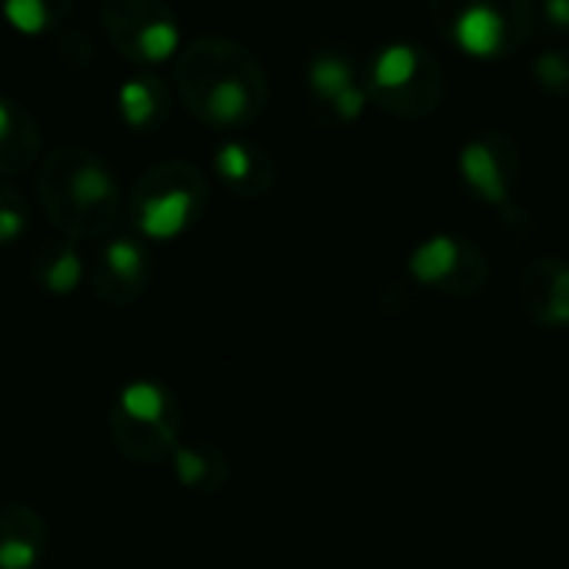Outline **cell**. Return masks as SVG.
<instances>
[{"mask_svg": "<svg viewBox=\"0 0 569 569\" xmlns=\"http://www.w3.org/2000/svg\"><path fill=\"white\" fill-rule=\"evenodd\" d=\"M173 93L197 123L233 133L263 113L270 80L250 47L230 37H197L173 57Z\"/></svg>", "mask_w": 569, "mask_h": 569, "instance_id": "cell-1", "label": "cell"}, {"mask_svg": "<svg viewBox=\"0 0 569 569\" xmlns=\"http://www.w3.org/2000/svg\"><path fill=\"white\" fill-rule=\"evenodd\" d=\"M37 197L60 237L77 243L113 230L123 210V190L113 167L83 147H57L40 160Z\"/></svg>", "mask_w": 569, "mask_h": 569, "instance_id": "cell-2", "label": "cell"}, {"mask_svg": "<svg viewBox=\"0 0 569 569\" xmlns=\"http://www.w3.org/2000/svg\"><path fill=\"white\" fill-rule=\"evenodd\" d=\"M433 30L473 60L513 57L537 30L533 0H427Z\"/></svg>", "mask_w": 569, "mask_h": 569, "instance_id": "cell-3", "label": "cell"}, {"mask_svg": "<svg viewBox=\"0 0 569 569\" xmlns=\"http://www.w3.org/2000/svg\"><path fill=\"white\" fill-rule=\"evenodd\" d=\"M210 180L190 160H160L140 173L130 190L127 213L143 240L170 243L193 230L207 210Z\"/></svg>", "mask_w": 569, "mask_h": 569, "instance_id": "cell-4", "label": "cell"}, {"mask_svg": "<svg viewBox=\"0 0 569 569\" xmlns=\"http://www.w3.org/2000/svg\"><path fill=\"white\" fill-rule=\"evenodd\" d=\"M363 87L373 107L400 120H423L437 113L447 97L440 57L413 40L383 43L367 63Z\"/></svg>", "mask_w": 569, "mask_h": 569, "instance_id": "cell-5", "label": "cell"}, {"mask_svg": "<svg viewBox=\"0 0 569 569\" xmlns=\"http://www.w3.org/2000/svg\"><path fill=\"white\" fill-rule=\"evenodd\" d=\"M180 403L157 380H133L120 390L107 413L110 437L127 460L160 463L180 443Z\"/></svg>", "mask_w": 569, "mask_h": 569, "instance_id": "cell-6", "label": "cell"}, {"mask_svg": "<svg viewBox=\"0 0 569 569\" xmlns=\"http://www.w3.org/2000/svg\"><path fill=\"white\" fill-rule=\"evenodd\" d=\"M100 23L110 47L137 67L167 63L183 47L180 23L163 0H103Z\"/></svg>", "mask_w": 569, "mask_h": 569, "instance_id": "cell-7", "label": "cell"}, {"mask_svg": "<svg viewBox=\"0 0 569 569\" xmlns=\"http://www.w3.org/2000/svg\"><path fill=\"white\" fill-rule=\"evenodd\" d=\"M410 277L440 297L470 300L490 283V260L473 240H463L457 233H437L413 247Z\"/></svg>", "mask_w": 569, "mask_h": 569, "instance_id": "cell-8", "label": "cell"}, {"mask_svg": "<svg viewBox=\"0 0 569 569\" xmlns=\"http://www.w3.org/2000/svg\"><path fill=\"white\" fill-rule=\"evenodd\" d=\"M457 170L463 187L487 207L507 210L520 183V147L503 130H483L460 147Z\"/></svg>", "mask_w": 569, "mask_h": 569, "instance_id": "cell-9", "label": "cell"}, {"mask_svg": "<svg viewBox=\"0 0 569 569\" xmlns=\"http://www.w3.org/2000/svg\"><path fill=\"white\" fill-rule=\"evenodd\" d=\"M310 110L327 127H350L363 117L370 97L357 63L340 50H317L307 63Z\"/></svg>", "mask_w": 569, "mask_h": 569, "instance_id": "cell-10", "label": "cell"}, {"mask_svg": "<svg viewBox=\"0 0 569 569\" xmlns=\"http://www.w3.org/2000/svg\"><path fill=\"white\" fill-rule=\"evenodd\" d=\"M153 277V257L140 237L117 233L100 243L90 270V283L97 300L110 307H130L143 297Z\"/></svg>", "mask_w": 569, "mask_h": 569, "instance_id": "cell-11", "label": "cell"}, {"mask_svg": "<svg viewBox=\"0 0 569 569\" xmlns=\"http://www.w3.org/2000/svg\"><path fill=\"white\" fill-rule=\"evenodd\" d=\"M520 310L543 330L569 327V263L563 257H537L517 280Z\"/></svg>", "mask_w": 569, "mask_h": 569, "instance_id": "cell-12", "label": "cell"}, {"mask_svg": "<svg viewBox=\"0 0 569 569\" xmlns=\"http://www.w3.org/2000/svg\"><path fill=\"white\" fill-rule=\"evenodd\" d=\"M213 177L227 193L240 200H260L277 183V163L260 143L243 137H223L213 147Z\"/></svg>", "mask_w": 569, "mask_h": 569, "instance_id": "cell-13", "label": "cell"}, {"mask_svg": "<svg viewBox=\"0 0 569 569\" xmlns=\"http://www.w3.org/2000/svg\"><path fill=\"white\" fill-rule=\"evenodd\" d=\"M173 110V90L153 70L130 73L117 87V113L130 133H157Z\"/></svg>", "mask_w": 569, "mask_h": 569, "instance_id": "cell-14", "label": "cell"}, {"mask_svg": "<svg viewBox=\"0 0 569 569\" xmlns=\"http://www.w3.org/2000/svg\"><path fill=\"white\" fill-rule=\"evenodd\" d=\"M47 557V523L30 507L0 510V569H40Z\"/></svg>", "mask_w": 569, "mask_h": 569, "instance_id": "cell-15", "label": "cell"}, {"mask_svg": "<svg viewBox=\"0 0 569 569\" xmlns=\"http://www.w3.org/2000/svg\"><path fill=\"white\" fill-rule=\"evenodd\" d=\"M37 157H40L37 117L23 103L0 97V180L30 170Z\"/></svg>", "mask_w": 569, "mask_h": 569, "instance_id": "cell-16", "label": "cell"}, {"mask_svg": "<svg viewBox=\"0 0 569 569\" xmlns=\"http://www.w3.org/2000/svg\"><path fill=\"white\" fill-rule=\"evenodd\" d=\"M30 277L43 293L70 297L83 280V257H80L77 240H70V237L43 240L30 257Z\"/></svg>", "mask_w": 569, "mask_h": 569, "instance_id": "cell-17", "label": "cell"}, {"mask_svg": "<svg viewBox=\"0 0 569 569\" xmlns=\"http://www.w3.org/2000/svg\"><path fill=\"white\" fill-rule=\"evenodd\" d=\"M170 463L177 483L190 493H220L230 480V463L213 443H177Z\"/></svg>", "mask_w": 569, "mask_h": 569, "instance_id": "cell-18", "label": "cell"}, {"mask_svg": "<svg viewBox=\"0 0 569 569\" xmlns=\"http://www.w3.org/2000/svg\"><path fill=\"white\" fill-rule=\"evenodd\" d=\"M70 7L73 0H0V17L23 37H47L67 20Z\"/></svg>", "mask_w": 569, "mask_h": 569, "instance_id": "cell-19", "label": "cell"}, {"mask_svg": "<svg viewBox=\"0 0 569 569\" xmlns=\"http://www.w3.org/2000/svg\"><path fill=\"white\" fill-rule=\"evenodd\" d=\"M30 230L27 193L13 183H0V247H13Z\"/></svg>", "mask_w": 569, "mask_h": 569, "instance_id": "cell-20", "label": "cell"}, {"mask_svg": "<svg viewBox=\"0 0 569 569\" xmlns=\"http://www.w3.org/2000/svg\"><path fill=\"white\" fill-rule=\"evenodd\" d=\"M533 80L553 97H569V50H547L533 63Z\"/></svg>", "mask_w": 569, "mask_h": 569, "instance_id": "cell-21", "label": "cell"}, {"mask_svg": "<svg viewBox=\"0 0 569 569\" xmlns=\"http://www.w3.org/2000/svg\"><path fill=\"white\" fill-rule=\"evenodd\" d=\"M543 13L557 30L569 33V0H543Z\"/></svg>", "mask_w": 569, "mask_h": 569, "instance_id": "cell-22", "label": "cell"}]
</instances>
